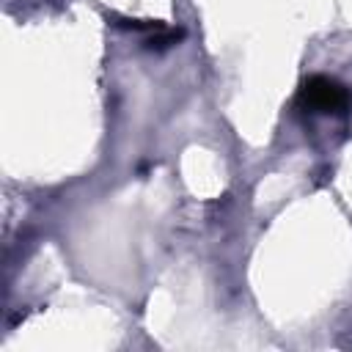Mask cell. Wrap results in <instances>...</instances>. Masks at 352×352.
I'll use <instances>...</instances> for the list:
<instances>
[{
  "label": "cell",
  "instance_id": "obj_1",
  "mask_svg": "<svg viewBox=\"0 0 352 352\" xmlns=\"http://www.w3.org/2000/svg\"><path fill=\"white\" fill-rule=\"evenodd\" d=\"M297 104L308 113H341L352 104V94L333 77L314 74L297 91Z\"/></svg>",
  "mask_w": 352,
  "mask_h": 352
}]
</instances>
